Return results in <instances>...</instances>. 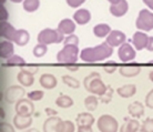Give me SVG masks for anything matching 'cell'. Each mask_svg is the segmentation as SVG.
<instances>
[{
    "instance_id": "obj_34",
    "label": "cell",
    "mask_w": 153,
    "mask_h": 132,
    "mask_svg": "<svg viewBox=\"0 0 153 132\" xmlns=\"http://www.w3.org/2000/svg\"><path fill=\"white\" fill-rule=\"evenodd\" d=\"M26 61H25V59L21 58L20 56H17V54H13L11 56L9 59H7V62H6V65L8 66H13V65H25Z\"/></svg>"
},
{
    "instance_id": "obj_28",
    "label": "cell",
    "mask_w": 153,
    "mask_h": 132,
    "mask_svg": "<svg viewBox=\"0 0 153 132\" xmlns=\"http://www.w3.org/2000/svg\"><path fill=\"white\" fill-rule=\"evenodd\" d=\"M56 103H57V105H58V107H60V108L67 109V108H70V107H72L73 100L69 97V96H65V94H61V96H60V97H59L57 100H56Z\"/></svg>"
},
{
    "instance_id": "obj_4",
    "label": "cell",
    "mask_w": 153,
    "mask_h": 132,
    "mask_svg": "<svg viewBox=\"0 0 153 132\" xmlns=\"http://www.w3.org/2000/svg\"><path fill=\"white\" fill-rule=\"evenodd\" d=\"M65 41V35H62L59 30L53 29H43L38 35V42L43 44H52V43H60Z\"/></svg>"
},
{
    "instance_id": "obj_16",
    "label": "cell",
    "mask_w": 153,
    "mask_h": 132,
    "mask_svg": "<svg viewBox=\"0 0 153 132\" xmlns=\"http://www.w3.org/2000/svg\"><path fill=\"white\" fill-rule=\"evenodd\" d=\"M32 124V118H27V116H22L20 114H16L13 118V125L16 129L18 130H25L28 129Z\"/></svg>"
},
{
    "instance_id": "obj_21",
    "label": "cell",
    "mask_w": 153,
    "mask_h": 132,
    "mask_svg": "<svg viewBox=\"0 0 153 132\" xmlns=\"http://www.w3.org/2000/svg\"><path fill=\"white\" fill-rule=\"evenodd\" d=\"M140 128V122L137 119H126L124 123L120 128V132H137Z\"/></svg>"
},
{
    "instance_id": "obj_35",
    "label": "cell",
    "mask_w": 153,
    "mask_h": 132,
    "mask_svg": "<svg viewBox=\"0 0 153 132\" xmlns=\"http://www.w3.org/2000/svg\"><path fill=\"white\" fill-rule=\"evenodd\" d=\"M141 129L144 130L146 132H153V119L152 118H148L146 120L143 121L141 125Z\"/></svg>"
},
{
    "instance_id": "obj_7",
    "label": "cell",
    "mask_w": 153,
    "mask_h": 132,
    "mask_svg": "<svg viewBox=\"0 0 153 132\" xmlns=\"http://www.w3.org/2000/svg\"><path fill=\"white\" fill-rule=\"evenodd\" d=\"M16 112L22 116L30 118L35 112V105L31 102L30 99H21L16 103Z\"/></svg>"
},
{
    "instance_id": "obj_8",
    "label": "cell",
    "mask_w": 153,
    "mask_h": 132,
    "mask_svg": "<svg viewBox=\"0 0 153 132\" xmlns=\"http://www.w3.org/2000/svg\"><path fill=\"white\" fill-rule=\"evenodd\" d=\"M25 93H26V91H25L22 87H20V85H12L6 92V100L9 103H15V102L17 103L18 101L22 99Z\"/></svg>"
},
{
    "instance_id": "obj_9",
    "label": "cell",
    "mask_w": 153,
    "mask_h": 132,
    "mask_svg": "<svg viewBox=\"0 0 153 132\" xmlns=\"http://www.w3.org/2000/svg\"><path fill=\"white\" fill-rule=\"evenodd\" d=\"M118 57L122 62L131 61L135 58V50L131 47L130 43L124 42L122 46H120L118 50Z\"/></svg>"
},
{
    "instance_id": "obj_44",
    "label": "cell",
    "mask_w": 153,
    "mask_h": 132,
    "mask_svg": "<svg viewBox=\"0 0 153 132\" xmlns=\"http://www.w3.org/2000/svg\"><path fill=\"white\" fill-rule=\"evenodd\" d=\"M0 11H1V15H0L1 21H6V20H7V18H8V13H7L6 8L4 7V4H1V7H0Z\"/></svg>"
},
{
    "instance_id": "obj_25",
    "label": "cell",
    "mask_w": 153,
    "mask_h": 132,
    "mask_svg": "<svg viewBox=\"0 0 153 132\" xmlns=\"http://www.w3.org/2000/svg\"><path fill=\"white\" fill-rule=\"evenodd\" d=\"M117 92L120 97L122 98H131L133 97L135 92H137V87L134 85H122V87H120L118 88L117 90Z\"/></svg>"
},
{
    "instance_id": "obj_15",
    "label": "cell",
    "mask_w": 153,
    "mask_h": 132,
    "mask_svg": "<svg viewBox=\"0 0 153 132\" xmlns=\"http://www.w3.org/2000/svg\"><path fill=\"white\" fill-rule=\"evenodd\" d=\"M58 30L61 32L62 35H73L76 30V23L71 19H63L58 26Z\"/></svg>"
},
{
    "instance_id": "obj_50",
    "label": "cell",
    "mask_w": 153,
    "mask_h": 132,
    "mask_svg": "<svg viewBox=\"0 0 153 132\" xmlns=\"http://www.w3.org/2000/svg\"><path fill=\"white\" fill-rule=\"evenodd\" d=\"M149 78H150V80H151V81L153 82V70L149 73Z\"/></svg>"
},
{
    "instance_id": "obj_5",
    "label": "cell",
    "mask_w": 153,
    "mask_h": 132,
    "mask_svg": "<svg viewBox=\"0 0 153 132\" xmlns=\"http://www.w3.org/2000/svg\"><path fill=\"white\" fill-rule=\"evenodd\" d=\"M100 132H118L119 123L110 114H103L98 119L97 122Z\"/></svg>"
},
{
    "instance_id": "obj_33",
    "label": "cell",
    "mask_w": 153,
    "mask_h": 132,
    "mask_svg": "<svg viewBox=\"0 0 153 132\" xmlns=\"http://www.w3.org/2000/svg\"><path fill=\"white\" fill-rule=\"evenodd\" d=\"M47 51H48L47 44H43V43H38V44L33 48V54H35V57H37V58L43 57V56L47 53Z\"/></svg>"
},
{
    "instance_id": "obj_51",
    "label": "cell",
    "mask_w": 153,
    "mask_h": 132,
    "mask_svg": "<svg viewBox=\"0 0 153 132\" xmlns=\"http://www.w3.org/2000/svg\"><path fill=\"white\" fill-rule=\"evenodd\" d=\"M108 1H110V2H111V4H117V2H119L120 0H108Z\"/></svg>"
},
{
    "instance_id": "obj_3",
    "label": "cell",
    "mask_w": 153,
    "mask_h": 132,
    "mask_svg": "<svg viewBox=\"0 0 153 132\" xmlns=\"http://www.w3.org/2000/svg\"><path fill=\"white\" fill-rule=\"evenodd\" d=\"M78 53L79 49L78 46L74 44H65L63 49L58 52L57 61L60 63H68V65H74L78 61Z\"/></svg>"
},
{
    "instance_id": "obj_12",
    "label": "cell",
    "mask_w": 153,
    "mask_h": 132,
    "mask_svg": "<svg viewBox=\"0 0 153 132\" xmlns=\"http://www.w3.org/2000/svg\"><path fill=\"white\" fill-rule=\"evenodd\" d=\"M132 42H133L135 49L138 51H140V50H142V49L146 48L148 42H149V36L146 35V33H144V32L137 31L133 35Z\"/></svg>"
},
{
    "instance_id": "obj_45",
    "label": "cell",
    "mask_w": 153,
    "mask_h": 132,
    "mask_svg": "<svg viewBox=\"0 0 153 132\" xmlns=\"http://www.w3.org/2000/svg\"><path fill=\"white\" fill-rule=\"evenodd\" d=\"M76 132H93L92 127H78Z\"/></svg>"
},
{
    "instance_id": "obj_39",
    "label": "cell",
    "mask_w": 153,
    "mask_h": 132,
    "mask_svg": "<svg viewBox=\"0 0 153 132\" xmlns=\"http://www.w3.org/2000/svg\"><path fill=\"white\" fill-rule=\"evenodd\" d=\"M103 69L107 73H113L115 70H117V63H115L114 61L107 62L103 66Z\"/></svg>"
},
{
    "instance_id": "obj_38",
    "label": "cell",
    "mask_w": 153,
    "mask_h": 132,
    "mask_svg": "<svg viewBox=\"0 0 153 132\" xmlns=\"http://www.w3.org/2000/svg\"><path fill=\"white\" fill-rule=\"evenodd\" d=\"M63 44L65 46V44H74V46H78L79 44V38L76 35H70L65 39Z\"/></svg>"
},
{
    "instance_id": "obj_56",
    "label": "cell",
    "mask_w": 153,
    "mask_h": 132,
    "mask_svg": "<svg viewBox=\"0 0 153 132\" xmlns=\"http://www.w3.org/2000/svg\"><path fill=\"white\" fill-rule=\"evenodd\" d=\"M4 1H6V0H1V4H4Z\"/></svg>"
},
{
    "instance_id": "obj_1",
    "label": "cell",
    "mask_w": 153,
    "mask_h": 132,
    "mask_svg": "<svg viewBox=\"0 0 153 132\" xmlns=\"http://www.w3.org/2000/svg\"><path fill=\"white\" fill-rule=\"evenodd\" d=\"M113 53L112 47L108 42H103L93 48H85L81 51L80 58L84 62H98L111 57Z\"/></svg>"
},
{
    "instance_id": "obj_48",
    "label": "cell",
    "mask_w": 153,
    "mask_h": 132,
    "mask_svg": "<svg viewBox=\"0 0 153 132\" xmlns=\"http://www.w3.org/2000/svg\"><path fill=\"white\" fill-rule=\"evenodd\" d=\"M143 2L153 10V0H143Z\"/></svg>"
},
{
    "instance_id": "obj_17",
    "label": "cell",
    "mask_w": 153,
    "mask_h": 132,
    "mask_svg": "<svg viewBox=\"0 0 153 132\" xmlns=\"http://www.w3.org/2000/svg\"><path fill=\"white\" fill-rule=\"evenodd\" d=\"M13 44L9 40H2L0 43V57L2 59H9L11 56H13Z\"/></svg>"
},
{
    "instance_id": "obj_49",
    "label": "cell",
    "mask_w": 153,
    "mask_h": 132,
    "mask_svg": "<svg viewBox=\"0 0 153 132\" xmlns=\"http://www.w3.org/2000/svg\"><path fill=\"white\" fill-rule=\"evenodd\" d=\"M67 69L70 70V71H76V70H78V67L71 66V65H69V66H67Z\"/></svg>"
},
{
    "instance_id": "obj_41",
    "label": "cell",
    "mask_w": 153,
    "mask_h": 132,
    "mask_svg": "<svg viewBox=\"0 0 153 132\" xmlns=\"http://www.w3.org/2000/svg\"><path fill=\"white\" fill-rule=\"evenodd\" d=\"M0 132H15V128L10 123L1 122V124H0Z\"/></svg>"
},
{
    "instance_id": "obj_31",
    "label": "cell",
    "mask_w": 153,
    "mask_h": 132,
    "mask_svg": "<svg viewBox=\"0 0 153 132\" xmlns=\"http://www.w3.org/2000/svg\"><path fill=\"white\" fill-rule=\"evenodd\" d=\"M62 81H63L65 85H69L70 88L78 89V88L80 87V82H79V80H76V79L70 77V76H62Z\"/></svg>"
},
{
    "instance_id": "obj_27",
    "label": "cell",
    "mask_w": 153,
    "mask_h": 132,
    "mask_svg": "<svg viewBox=\"0 0 153 132\" xmlns=\"http://www.w3.org/2000/svg\"><path fill=\"white\" fill-rule=\"evenodd\" d=\"M111 32V28L107 23H99L96 27L93 28V33L98 38H103L109 36V33Z\"/></svg>"
},
{
    "instance_id": "obj_42",
    "label": "cell",
    "mask_w": 153,
    "mask_h": 132,
    "mask_svg": "<svg viewBox=\"0 0 153 132\" xmlns=\"http://www.w3.org/2000/svg\"><path fill=\"white\" fill-rule=\"evenodd\" d=\"M146 105L148 108L153 109V89L150 91L146 97Z\"/></svg>"
},
{
    "instance_id": "obj_47",
    "label": "cell",
    "mask_w": 153,
    "mask_h": 132,
    "mask_svg": "<svg viewBox=\"0 0 153 132\" xmlns=\"http://www.w3.org/2000/svg\"><path fill=\"white\" fill-rule=\"evenodd\" d=\"M46 113L48 114V116H54L56 114H57V111H54L53 109H50V108H47L46 110Z\"/></svg>"
},
{
    "instance_id": "obj_22",
    "label": "cell",
    "mask_w": 153,
    "mask_h": 132,
    "mask_svg": "<svg viewBox=\"0 0 153 132\" xmlns=\"http://www.w3.org/2000/svg\"><path fill=\"white\" fill-rule=\"evenodd\" d=\"M120 73L121 76L123 77H126V78H132V77H135V76H138L140 73V71H141V67L138 66V65H131V66H123L120 68Z\"/></svg>"
},
{
    "instance_id": "obj_55",
    "label": "cell",
    "mask_w": 153,
    "mask_h": 132,
    "mask_svg": "<svg viewBox=\"0 0 153 132\" xmlns=\"http://www.w3.org/2000/svg\"><path fill=\"white\" fill-rule=\"evenodd\" d=\"M137 132H146V131H144V130H142V129L140 128V129H139V131H137Z\"/></svg>"
},
{
    "instance_id": "obj_18",
    "label": "cell",
    "mask_w": 153,
    "mask_h": 132,
    "mask_svg": "<svg viewBox=\"0 0 153 132\" xmlns=\"http://www.w3.org/2000/svg\"><path fill=\"white\" fill-rule=\"evenodd\" d=\"M128 111L134 119H140L144 114V105L139 101H134L128 107Z\"/></svg>"
},
{
    "instance_id": "obj_52",
    "label": "cell",
    "mask_w": 153,
    "mask_h": 132,
    "mask_svg": "<svg viewBox=\"0 0 153 132\" xmlns=\"http://www.w3.org/2000/svg\"><path fill=\"white\" fill-rule=\"evenodd\" d=\"M26 132H39L37 129H29V130H27Z\"/></svg>"
},
{
    "instance_id": "obj_29",
    "label": "cell",
    "mask_w": 153,
    "mask_h": 132,
    "mask_svg": "<svg viewBox=\"0 0 153 132\" xmlns=\"http://www.w3.org/2000/svg\"><path fill=\"white\" fill-rule=\"evenodd\" d=\"M98 103H99V99L96 96H89L84 100V105L88 111H94L98 107Z\"/></svg>"
},
{
    "instance_id": "obj_30",
    "label": "cell",
    "mask_w": 153,
    "mask_h": 132,
    "mask_svg": "<svg viewBox=\"0 0 153 132\" xmlns=\"http://www.w3.org/2000/svg\"><path fill=\"white\" fill-rule=\"evenodd\" d=\"M40 6V1L39 0H25L23 1V9L28 12H33Z\"/></svg>"
},
{
    "instance_id": "obj_43",
    "label": "cell",
    "mask_w": 153,
    "mask_h": 132,
    "mask_svg": "<svg viewBox=\"0 0 153 132\" xmlns=\"http://www.w3.org/2000/svg\"><path fill=\"white\" fill-rule=\"evenodd\" d=\"M85 1V0H67V4H69L70 7L72 8H76L79 7L80 4H82Z\"/></svg>"
},
{
    "instance_id": "obj_40",
    "label": "cell",
    "mask_w": 153,
    "mask_h": 132,
    "mask_svg": "<svg viewBox=\"0 0 153 132\" xmlns=\"http://www.w3.org/2000/svg\"><path fill=\"white\" fill-rule=\"evenodd\" d=\"M21 71H25V72L30 73V74H32V76H33L35 73H37V72H38V67L33 66V65H31V66L21 67Z\"/></svg>"
},
{
    "instance_id": "obj_14",
    "label": "cell",
    "mask_w": 153,
    "mask_h": 132,
    "mask_svg": "<svg viewBox=\"0 0 153 132\" xmlns=\"http://www.w3.org/2000/svg\"><path fill=\"white\" fill-rule=\"evenodd\" d=\"M128 9H129L128 1H126V0H120L117 4H111L110 12H111L114 17H123V16L128 12Z\"/></svg>"
},
{
    "instance_id": "obj_2",
    "label": "cell",
    "mask_w": 153,
    "mask_h": 132,
    "mask_svg": "<svg viewBox=\"0 0 153 132\" xmlns=\"http://www.w3.org/2000/svg\"><path fill=\"white\" fill-rule=\"evenodd\" d=\"M83 85L84 88L88 90L90 93H93V94H97V96H102L105 90H107V87L103 83V81L101 80V77L98 72H92L88 76V77L84 78L83 80Z\"/></svg>"
},
{
    "instance_id": "obj_53",
    "label": "cell",
    "mask_w": 153,
    "mask_h": 132,
    "mask_svg": "<svg viewBox=\"0 0 153 132\" xmlns=\"http://www.w3.org/2000/svg\"><path fill=\"white\" fill-rule=\"evenodd\" d=\"M4 110L1 109V119L4 120Z\"/></svg>"
},
{
    "instance_id": "obj_37",
    "label": "cell",
    "mask_w": 153,
    "mask_h": 132,
    "mask_svg": "<svg viewBox=\"0 0 153 132\" xmlns=\"http://www.w3.org/2000/svg\"><path fill=\"white\" fill-rule=\"evenodd\" d=\"M61 132H74V123L72 121L65 120L62 122Z\"/></svg>"
},
{
    "instance_id": "obj_23",
    "label": "cell",
    "mask_w": 153,
    "mask_h": 132,
    "mask_svg": "<svg viewBox=\"0 0 153 132\" xmlns=\"http://www.w3.org/2000/svg\"><path fill=\"white\" fill-rule=\"evenodd\" d=\"M39 81H40V85H41L45 89H53L58 83L56 77L50 73L42 74L41 77H40V80H39Z\"/></svg>"
},
{
    "instance_id": "obj_32",
    "label": "cell",
    "mask_w": 153,
    "mask_h": 132,
    "mask_svg": "<svg viewBox=\"0 0 153 132\" xmlns=\"http://www.w3.org/2000/svg\"><path fill=\"white\" fill-rule=\"evenodd\" d=\"M112 96H113V89L111 85H108L105 92L102 96H100V101L102 103H109L112 100Z\"/></svg>"
},
{
    "instance_id": "obj_36",
    "label": "cell",
    "mask_w": 153,
    "mask_h": 132,
    "mask_svg": "<svg viewBox=\"0 0 153 132\" xmlns=\"http://www.w3.org/2000/svg\"><path fill=\"white\" fill-rule=\"evenodd\" d=\"M28 98H29L31 101H39L43 98V92L40 91V90H35V91H32V92L28 93Z\"/></svg>"
},
{
    "instance_id": "obj_10",
    "label": "cell",
    "mask_w": 153,
    "mask_h": 132,
    "mask_svg": "<svg viewBox=\"0 0 153 132\" xmlns=\"http://www.w3.org/2000/svg\"><path fill=\"white\" fill-rule=\"evenodd\" d=\"M62 122L63 120L58 116H50L43 123V132H61Z\"/></svg>"
},
{
    "instance_id": "obj_20",
    "label": "cell",
    "mask_w": 153,
    "mask_h": 132,
    "mask_svg": "<svg viewBox=\"0 0 153 132\" xmlns=\"http://www.w3.org/2000/svg\"><path fill=\"white\" fill-rule=\"evenodd\" d=\"M73 19L78 24H87L91 20V13L87 9H79L73 15Z\"/></svg>"
},
{
    "instance_id": "obj_46",
    "label": "cell",
    "mask_w": 153,
    "mask_h": 132,
    "mask_svg": "<svg viewBox=\"0 0 153 132\" xmlns=\"http://www.w3.org/2000/svg\"><path fill=\"white\" fill-rule=\"evenodd\" d=\"M146 49L149 51H151V52L153 51V37H149V42H148Z\"/></svg>"
},
{
    "instance_id": "obj_11",
    "label": "cell",
    "mask_w": 153,
    "mask_h": 132,
    "mask_svg": "<svg viewBox=\"0 0 153 132\" xmlns=\"http://www.w3.org/2000/svg\"><path fill=\"white\" fill-rule=\"evenodd\" d=\"M126 35L123 33L122 31L120 30H113L111 31L109 36L107 37V41L110 46L113 48V47H119V46H122L123 43L126 42Z\"/></svg>"
},
{
    "instance_id": "obj_54",
    "label": "cell",
    "mask_w": 153,
    "mask_h": 132,
    "mask_svg": "<svg viewBox=\"0 0 153 132\" xmlns=\"http://www.w3.org/2000/svg\"><path fill=\"white\" fill-rule=\"evenodd\" d=\"M12 2H16V4H19V2H21L22 0H11Z\"/></svg>"
},
{
    "instance_id": "obj_13",
    "label": "cell",
    "mask_w": 153,
    "mask_h": 132,
    "mask_svg": "<svg viewBox=\"0 0 153 132\" xmlns=\"http://www.w3.org/2000/svg\"><path fill=\"white\" fill-rule=\"evenodd\" d=\"M16 32H17V30L7 21H1L0 22V35L6 40H9L12 42L13 39H15Z\"/></svg>"
},
{
    "instance_id": "obj_24",
    "label": "cell",
    "mask_w": 153,
    "mask_h": 132,
    "mask_svg": "<svg viewBox=\"0 0 153 132\" xmlns=\"http://www.w3.org/2000/svg\"><path fill=\"white\" fill-rule=\"evenodd\" d=\"M29 39H30V35L28 33V31L25 30V29H20V30H17L15 39H13L12 42H15L16 44L22 47L26 46L29 42Z\"/></svg>"
},
{
    "instance_id": "obj_26",
    "label": "cell",
    "mask_w": 153,
    "mask_h": 132,
    "mask_svg": "<svg viewBox=\"0 0 153 132\" xmlns=\"http://www.w3.org/2000/svg\"><path fill=\"white\" fill-rule=\"evenodd\" d=\"M17 79H18L20 85H23V87H31V85H33V82H35V77L32 74L27 73V72L21 71V70L18 73V76H17Z\"/></svg>"
},
{
    "instance_id": "obj_19",
    "label": "cell",
    "mask_w": 153,
    "mask_h": 132,
    "mask_svg": "<svg viewBox=\"0 0 153 132\" xmlns=\"http://www.w3.org/2000/svg\"><path fill=\"white\" fill-rule=\"evenodd\" d=\"M76 122L78 127H92V124L94 123V118L91 113L82 112L78 114Z\"/></svg>"
},
{
    "instance_id": "obj_6",
    "label": "cell",
    "mask_w": 153,
    "mask_h": 132,
    "mask_svg": "<svg viewBox=\"0 0 153 132\" xmlns=\"http://www.w3.org/2000/svg\"><path fill=\"white\" fill-rule=\"evenodd\" d=\"M135 26L142 31H151L153 29V13L146 9H142L135 21Z\"/></svg>"
}]
</instances>
